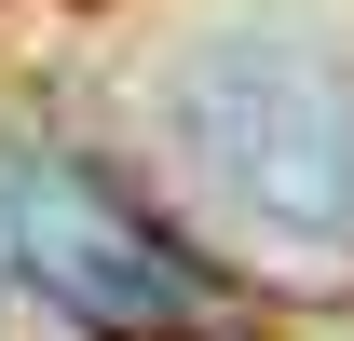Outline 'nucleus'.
Returning a JSON list of instances; mask_svg holds the SVG:
<instances>
[{
    "instance_id": "1",
    "label": "nucleus",
    "mask_w": 354,
    "mask_h": 341,
    "mask_svg": "<svg viewBox=\"0 0 354 341\" xmlns=\"http://www.w3.org/2000/svg\"><path fill=\"white\" fill-rule=\"evenodd\" d=\"M164 123L245 246H272L286 273H354V55L341 42H313V28L191 42V69L164 82Z\"/></svg>"
},
{
    "instance_id": "2",
    "label": "nucleus",
    "mask_w": 354,
    "mask_h": 341,
    "mask_svg": "<svg viewBox=\"0 0 354 341\" xmlns=\"http://www.w3.org/2000/svg\"><path fill=\"white\" fill-rule=\"evenodd\" d=\"M0 259H14L55 314H82V328H109V341H164V328H191V314H205L191 259H177L164 232L109 191V177L55 164V150L0 177Z\"/></svg>"
}]
</instances>
